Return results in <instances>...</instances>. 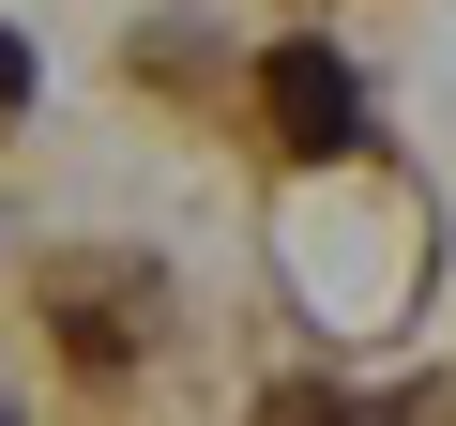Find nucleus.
Instances as JSON below:
<instances>
[{"label":"nucleus","mask_w":456,"mask_h":426,"mask_svg":"<svg viewBox=\"0 0 456 426\" xmlns=\"http://www.w3.org/2000/svg\"><path fill=\"white\" fill-rule=\"evenodd\" d=\"M259 92H274V122H289L305 152H350V61H320V46H274V61H259Z\"/></svg>","instance_id":"obj_1"},{"label":"nucleus","mask_w":456,"mask_h":426,"mask_svg":"<svg viewBox=\"0 0 456 426\" xmlns=\"http://www.w3.org/2000/svg\"><path fill=\"white\" fill-rule=\"evenodd\" d=\"M0 92H31V46H16V31H0Z\"/></svg>","instance_id":"obj_2"}]
</instances>
